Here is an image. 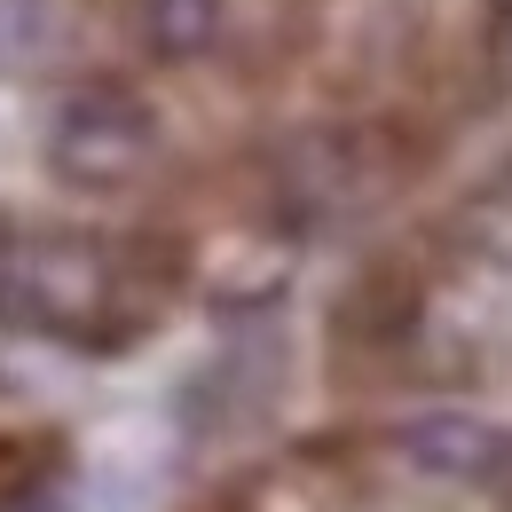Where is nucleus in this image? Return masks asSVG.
I'll list each match as a JSON object with an SVG mask.
<instances>
[{
    "instance_id": "obj_5",
    "label": "nucleus",
    "mask_w": 512,
    "mask_h": 512,
    "mask_svg": "<svg viewBox=\"0 0 512 512\" xmlns=\"http://www.w3.org/2000/svg\"><path fill=\"white\" fill-rule=\"evenodd\" d=\"M0 512H71V505L56 497V489H16V497H8Z\"/></svg>"
},
{
    "instance_id": "obj_2",
    "label": "nucleus",
    "mask_w": 512,
    "mask_h": 512,
    "mask_svg": "<svg viewBox=\"0 0 512 512\" xmlns=\"http://www.w3.org/2000/svg\"><path fill=\"white\" fill-rule=\"evenodd\" d=\"M158 158V111L134 87H79L48 119V174L71 190H127L134 174Z\"/></svg>"
},
{
    "instance_id": "obj_6",
    "label": "nucleus",
    "mask_w": 512,
    "mask_h": 512,
    "mask_svg": "<svg viewBox=\"0 0 512 512\" xmlns=\"http://www.w3.org/2000/svg\"><path fill=\"white\" fill-rule=\"evenodd\" d=\"M489 32H497V56L512 64V0H497V24H489Z\"/></svg>"
},
{
    "instance_id": "obj_3",
    "label": "nucleus",
    "mask_w": 512,
    "mask_h": 512,
    "mask_svg": "<svg viewBox=\"0 0 512 512\" xmlns=\"http://www.w3.org/2000/svg\"><path fill=\"white\" fill-rule=\"evenodd\" d=\"M394 457L449 489H489L512 473V434L481 410H418L394 426Z\"/></svg>"
},
{
    "instance_id": "obj_4",
    "label": "nucleus",
    "mask_w": 512,
    "mask_h": 512,
    "mask_svg": "<svg viewBox=\"0 0 512 512\" xmlns=\"http://www.w3.org/2000/svg\"><path fill=\"white\" fill-rule=\"evenodd\" d=\"M134 24H142V48L158 64H197L221 40V0H142Z\"/></svg>"
},
{
    "instance_id": "obj_1",
    "label": "nucleus",
    "mask_w": 512,
    "mask_h": 512,
    "mask_svg": "<svg viewBox=\"0 0 512 512\" xmlns=\"http://www.w3.org/2000/svg\"><path fill=\"white\" fill-rule=\"evenodd\" d=\"M0 323L32 331V339H64V347H119L134 331L127 316V268L95 237H16V253L0 268Z\"/></svg>"
},
{
    "instance_id": "obj_7",
    "label": "nucleus",
    "mask_w": 512,
    "mask_h": 512,
    "mask_svg": "<svg viewBox=\"0 0 512 512\" xmlns=\"http://www.w3.org/2000/svg\"><path fill=\"white\" fill-rule=\"evenodd\" d=\"M8 253H16V229H8V221H0V268H8Z\"/></svg>"
}]
</instances>
